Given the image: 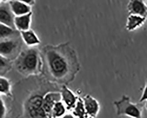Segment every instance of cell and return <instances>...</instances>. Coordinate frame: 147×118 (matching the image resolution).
Returning <instances> with one entry per match:
<instances>
[{"label":"cell","mask_w":147,"mask_h":118,"mask_svg":"<svg viewBox=\"0 0 147 118\" xmlns=\"http://www.w3.org/2000/svg\"><path fill=\"white\" fill-rule=\"evenodd\" d=\"M72 114L75 117L79 118L88 117L84 108L83 98L78 97L75 105L72 109Z\"/></svg>","instance_id":"cell-16"},{"label":"cell","mask_w":147,"mask_h":118,"mask_svg":"<svg viewBox=\"0 0 147 118\" xmlns=\"http://www.w3.org/2000/svg\"><path fill=\"white\" fill-rule=\"evenodd\" d=\"M19 37L1 40L0 54L5 58L12 60L16 59L19 55L21 42Z\"/></svg>","instance_id":"cell-4"},{"label":"cell","mask_w":147,"mask_h":118,"mask_svg":"<svg viewBox=\"0 0 147 118\" xmlns=\"http://www.w3.org/2000/svg\"><path fill=\"white\" fill-rule=\"evenodd\" d=\"M4 1H6V0H4Z\"/></svg>","instance_id":"cell-25"},{"label":"cell","mask_w":147,"mask_h":118,"mask_svg":"<svg viewBox=\"0 0 147 118\" xmlns=\"http://www.w3.org/2000/svg\"><path fill=\"white\" fill-rule=\"evenodd\" d=\"M22 40L30 47L36 46L40 43V41L36 34L31 29L20 32Z\"/></svg>","instance_id":"cell-12"},{"label":"cell","mask_w":147,"mask_h":118,"mask_svg":"<svg viewBox=\"0 0 147 118\" xmlns=\"http://www.w3.org/2000/svg\"><path fill=\"white\" fill-rule=\"evenodd\" d=\"M44 96L36 95L30 97L27 102V111L28 114L33 111L36 110L42 107Z\"/></svg>","instance_id":"cell-15"},{"label":"cell","mask_w":147,"mask_h":118,"mask_svg":"<svg viewBox=\"0 0 147 118\" xmlns=\"http://www.w3.org/2000/svg\"><path fill=\"white\" fill-rule=\"evenodd\" d=\"M61 93V100L65 105L67 109L72 110L75 105L78 97L65 85L62 87Z\"/></svg>","instance_id":"cell-9"},{"label":"cell","mask_w":147,"mask_h":118,"mask_svg":"<svg viewBox=\"0 0 147 118\" xmlns=\"http://www.w3.org/2000/svg\"><path fill=\"white\" fill-rule=\"evenodd\" d=\"M66 108L62 100L55 103L52 111L51 117L59 118L63 117L66 114Z\"/></svg>","instance_id":"cell-17"},{"label":"cell","mask_w":147,"mask_h":118,"mask_svg":"<svg viewBox=\"0 0 147 118\" xmlns=\"http://www.w3.org/2000/svg\"><path fill=\"white\" fill-rule=\"evenodd\" d=\"M145 20L146 18L136 15L130 14L127 18L125 25L126 30L129 32H132L137 30L144 24Z\"/></svg>","instance_id":"cell-10"},{"label":"cell","mask_w":147,"mask_h":118,"mask_svg":"<svg viewBox=\"0 0 147 118\" xmlns=\"http://www.w3.org/2000/svg\"><path fill=\"white\" fill-rule=\"evenodd\" d=\"M82 98L88 117H96L100 110L98 101L89 94L85 95Z\"/></svg>","instance_id":"cell-5"},{"label":"cell","mask_w":147,"mask_h":118,"mask_svg":"<svg viewBox=\"0 0 147 118\" xmlns=\"http://www.w3.org/2000/svg\"><path fill=\"white\" fill-rule=\"evenodd\" d=\"M0 93L1 95L11 97V85L8 79L3 76L0 78Z\"/></svg>","instance_id":"cell-18"},{"label":"cell","mask_w":147,"mask_h":118,"mask_svg":"<svg viewBox=\"0 0 147 118\" xmlns=\"http://www.w3.org/2000/svg\"><path fill=\"white\" fill-rule=\"evenodd\" d=\"M1 76H3L8 73L12 67L11 60L1 55Z\"/></svg>","instance_id":"cell-19"},{"label":"cell","mask_w":147,"mask_h":118,"mask_svg":"<svg viewBox=\"0 0 147 118\" xmlns=\"http://www.w3.org/2000/svg\"><path fill=\"white\" fill-rule=\"evenodd\" d=\"M0 13L1 23L16 29L14 23L15 16L11 10L9 3H2L1 4Z\"/></svg>","instance_id":"cell-6"},{"label":"cell","mask_w":147,"mask_h":118,"mask_svg":"<svg viewBox=\"0 0 147 118\" xmlns=\"http://www.w3.org/2000/svg\"><path fill=\"white\" fill-rule=\"evenodd\" d=\"M147 100V81H146L145 83V86L144 88L142 94V96L140 97V102L143 103L145 102V101Z\"/></svg>","instance_id":"cell-22"},{"label":"cell","mask_w":147,"mask_h":118,"mask_svg":"<svg viewBox=\"0 0 147 118\" xmlns=\"http://www.w3.org/2000/svg\"><path fill=\"white\" fill-rule=\"evenodd\" d=\"M1 40L19 37L20 36V31L7 25L1 23L0 25Z\"/></svg>","instance_id":"cell-14"},{"label":"cell","mask_w":147,"mask_h":118,"mask_svg":"<svg viewBox=\"0 0 147 118\" xmlns=\"http://www.w3.org/2000/svg\"><path fill=\"white\" fill-rule=\"evenodd\" d=\"M65 48L64 45L47 47L44 51V61L48 71L57 81L62 82L68 80L67 76L72 79L73 75L70 73L74 71L72 68H78L74 65L79 66L75 52L69 47L67 51Z\"/></svg>","instance_id":"cell-1"},{"label":"cell","mask_w":147,"mask_h":118,"mask_svg":"<svg viewBox=\"0 0 147 118\" xmlns=\"http://www.w3.org/2000/svg\"><path fill=\"white\" fill-rule=\"evenodd\" d=\"M16 70L24 76L36 75L42 71V61L40 52L36 48L25 49L15 60Z\"/></svg>","instance_id":"cell-2"},{"label":"cell","mask_w":147,"mask_h":118,"mask_svg":"<svg viewBox=\"0 0 147 118\" xmlns=\"http://www.w3.org/2000/svg\"><path fill=\"white\" fill-rule=\"evenodd\" d=\"M31 16V12L26 14L15 16L14 23L16 29L20 32L30 29Z\"/></svg>","instance_id":"cell-11"},{"label":"cell","mask_w":147,"mask_h":118,"mask_svg":"<svg viewBox=\"0 0 147 118\" xmlns=\"http://www.w3.org/2000/svg\"><path fill=\"white\" fill-rule=\"evenodd\" d=\"M61 100V92H51L44 96L42 108L45 110L48 118L51 117L52 111L56 103Z\"/></svg>","instance_id":"cell-7"},{"label":"cell","mask_w":147,"mask_h":118,"mask_svg":"<svg viewBox=\"0 0 147 118\" xmlns=\"http://www.w3.org/2000/svg\"><path fill=\"white\" fill-rule=\"evenodd\" d=\"M0 118H4L5 117L6 114V108L5 105V104L4 100L1 98L0 100Z\"/></svg>","instance_id":"cell-21"},{"label":"cell","mask_w":147,"mask_h":118,"mask_svg":"<svg viewBox=\"0 0 147 118\" xmlns=\"http://www.w3.org/2000/svg\"><path fill=\"white\" fill-rule=\"evenodd\" d=\"M114 105L117 116L125 115L136 118L142 117L144 105L141 102L133 103L130 97L127 95H123L119 100L115 101Z\"/></svg>","instance_id":"cell-3"},{"label":"cell","mask_w":147,"mask_h":118,"mask_svg":"<svg viewBox=\"0 0 147 118\" xmlns=\"http://www.w3.org/2000/svg\"><path fill=\"white\" fill-rule=\"evenodd\" d=\"M128 10L130 14L144 18L147 16V7L143 0H130L128 4Z\"/></svg>","instance_id":"cell-8"},{"label":"cell","mask_w":147,"mask_h":118,"mask_svg":"<svg viewBox=\"0 0 147 118\" xmlns=\"http://www.w3.org/2000/svg\"><path fill=\"white\" fill-rule=\"evenodd\" d=\"M29 117L32 118H48L46 112L42 107L36 110L33 111L29 113Z\"/></svg>","instance_id":"cell-20"},{"label":"cell","mask_w":147,"mask_h":118,"mask_svg":"<svg viewBox=\"0 0 147 118\" xmlns=\"http://www.w3.org/2000/svg\"><path fill=\"white\" fill-rule=\"evenodd\" d=\"M16 1H21L25 4H29V5H32L34 3V0H16Z\"/></svg>","instance_id":"cell-23"},{"label":"cell","mask_w":147,"mask_h":118,"mask_svg":"<svg viewBox=\"0 0 147 118\" xmlns=\"http://www.w3.org/2000/svg\"><path fill=\"white\" fill-rule=\"evenodd\" d=\"M9 4L11 10L16 16L26 14L30 12V7L21 1L12 0L10 1Z\"/></svg>","instance_id":"cell-13"},{"label":"cell","mask_w":147,"mask_h":118,"mask_svg":"<svg viewBox=\"0 0 147 118\" xmlns=\"http://www.w3.org/2000/svg\"><path fill=\"white\" fill-rule=\"evenodd\" d=\"M144 107H145L146 109L147 110V100L145 101V102H144Z\"/></svg>","instance_id":"cell-24"}]
</instances>
